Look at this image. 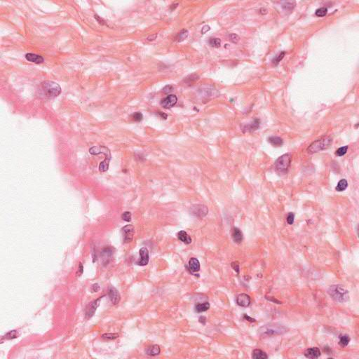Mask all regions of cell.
I'll return each instance as SVG.
<instances>
[{"label": "cell", "instance_id": "39", "mask_svg": "<svg viewBox=\"0 0 359 359\" xmlns=\"http://www.w3.org/2000/svg\"><path fill=\"white\" fill-rule=\"evenodd\" d=\"M230 39L231 40V42H232L233 43H237V42L239 41V37L238 36L237 34H234V33H232V34H231L230 35Z\"/></svg>", "mask_w": 359, "mask_h": 359}, {"label": "cell", "instance_id": "24", "mask_svg": "<svg viewBox=\"0 0 359 359\" xmlns=\"http://www.w3.org/2000/svg\"><path fill=\"white\" fill-rule=\"evenodd\" d=\"M351 338L348 335H342L339 336V344L342 347H346L348 345L349 342H350Z\"/></svg>", "mask_w": 359, "mask_h": 359}, {"label": "cell", "instance_id": "16", "mask_svg": "<svg viewBox=\"0 0 359 359\" xmlns=\"http://www.w3.org/2000/svg\"><path fill=\"white\" fill-rule=\"evenodd\" d=\"M26 60L30 61V62L36 63V64H40L42 63L44 61V58L42 56L37 55L34 53H27L25 55Z\"/></svg>", "mask_w": 359, "mask_h": 359}, {"label": "cell", "instance_id": "22", "mask_svg": "<svg viewBox=\"0 0 359 359\" xmlns=\"http://www.w3.org/2000/svg\"><path fill=\"white\" fill-rule=\"evenodd\" d=\"M252 357L254 359H265L268 358V356L267 355V354L264 352V351L261 350V349H254L253 351H252Z\"/></svg>", "mask_w": 359, "mask_h": 359}, {"label": "cell", "instance_id": "41", "mask_svg": "<svg viewBox=\"0 0 359 359\" xmlns=\"http://www.w3.org/2000/svg\"><path fill=\"white\" fill-rule=\"evenodd\" d=\"M173 86H171V85H167V86H166L164 89H163V91L166 93H171V92L173 91Z\"/></svg>", "mask_w": 359, "mask_h": 359}, {"label": "cell", "instance_id": "5", "mask_svg": "<svg viewBox=\"0 0 359 359\" xmlns=\"http://www.w3.org/2000/svg\"><path fill=\"white\" fill-rule=\"evenodd\" d=\"M292 156L289 153L281 156L275 161V168L280 173H285L290 166Z\"/></svg>", "mask_w": 359, "mask_h": 359}, {"label": "cell", "instance_id": "35", "mask_svg": "<svg viewBox=\"0 0 359 359\" xmlns=\"http://www.w3.org/2000/svg\"><path fill=\"white\" fill-rule=\"evenodd\" d=\"M131 218H132V215H131V212H129V211L124 212L121 215V219H123V220H124L126 222H131Z\"/></svg>", "mask_w": 359, "mask_h": 359}, {"label": "cell", "instance_id": "28", "mask_svg": "<svg viewBox=\"0 0 359 359\" xmlns=\"http://www.w3.org/2000/svg\"><path fill=\"white\" fill-rule=\"evenodd\" d=\"M188 34L189 32L187 30H181L180 32H179V34H178V37H177V40H178V42H181L185 40L187 37L188 36Z\"/></svg>", "mask_w": 359, "mask_h": 359}, {"label": "cell", "instance_id": "26", "mask_svg": "<svg viewBox=\"0 0 359 359\" xmlns=\"http://www.w3.org/2000/svg\"><path fill=\"white\" fill-rule=\"evenodd\" d=\"M18 337H19V333H18V332L17 331V330H11V331H9V332H7V333L4 335L3 337H2V339H13L18 338Z\"/></svg>", "mask_w": 359, "mask_h": 359}, {"label": "cell", "instance_id": "25", "mask_svg": "<svg viewBox=\"0 0 359 359\" xmlns=\"http://www.w3.org/2000/svg\"><path fill=\"white\" fill-rule=\"evenodd\" d=\"M347 187H348V183H347L346 180L342 179L339 181L338 184H337L336 187H335V190L337 192H343L347 188Z\"/></svg>", "mask_w": 359, "mask_h": 359}, {"label": "cell", "instance_id": "27", "mask_svg": "<svg viewBox=\"0 0 359 359\" xmlns=\"http://www.w3.org/2000/svg\"><path fill=\"white\" fill-rule=\"evenodd\" d=\"M295 6V2H285L282 4L283 9L285 11H291L293 10V9Z\"/></svg>", "mask_w": 359, "mask_h": 359}, {"label": "cell", "instance_id": "43", "mask_svg": "<svg viewBox=\"0 0 359 359\" xmlns=\"http://www.w3.org/2000/svg\"><path fill=\"white\" fill-rule=\"evenodd\" d=\"M211 30V27H210L209 25H204V27H202V30H201V34H204L206 33L208 31H209V30Z\"/></svg>", "mask_w": 359, "mask_h": 359}, {"label": "cell", "instance_id": "34", "mask_svg": "<svg viewBox=\"0 0 359 359\" xmlns=\"http://www.w3.org/2000/svg\"><path fill=\"white\" fill-rule=\"evenodd\" d=\"M285 51H282V52H281V53H278L277 56H275V58L273 59L272 62H273L274 63H275V64H278V63H279L280 61L283 58H284V56H285Z\"/></svg>", "mask_w": 359, "mask_h": 359}, {"label": "cell", "instance_id": "29", "mask_svg": "<svg viewBox=\"0 0 359 359\" xmlns=\"http://www.w3.org/2000/svg\"><path fill=\"white\" fill-rule=\"evenodd\" d=\"M209 44L214 48H218L220 46L221 40L218 38H211L209 39Z\"/></svg>", "mask_w": 359, "mask_h": 359}, {"label": "cell", "instance_id": "12", "mask_svg": "<svg viewBox=\"0 0 359 359\" xmlns=\"http://www.w3.org/2000/svg\"><path fill=\"white\" fill-rule=\"evenodd\" d=\"M237 303L238 306L242 307H248L251 303V298L248 295L241 293L237 297Z\"/></svg>", "mask_w": 359, "mask_h": 359}, {"label": "cell", "instance_id": "10", "mask_svg": "<svg viewBox=\"0 0 359 359\" xmlns=\"http://www.w3.org/2000/svg\"><path fill=\"white\" fill-rule=\"evenodd\" d=\"M177 101H178V98L176 96L169 95L166 98L163 99L161 102V105L165 109H169V108L173 107L177 103Z\"/></svg>", "mask_w": 359, "mask_h": 359}, {"label": "cell", "instance_id": "2", "mask_svg": "<svg viewBox=\"0 0 359 359\" xmlns=\"http://www.w3.org/2000/svg\"><path fill=\"white\" fill-rule=\"evenodd\" d=\"M288 328L279 323H269L263 325L258 330L261 336H274L283 335L287 332Z\"/></svg>", "mask_w": 359, "mask_h": 359}, {"label": "cell", "instance_id": "1", "mask_svg": "<svg viewBox=\"0 0 359 359\" xmlns=\"http://www.w3.org/2000/svg\"><path fill=\"white\" fill-rule=\"evenodd\" d=\"M328 292L335 301L343 303L347 302L349 299V291L341 285H330Z\"/></svg>", "mask_w": 359, "mask_h": 359}, {"label": "cell", "instance_id": "47", "mask_svg": "<svg viewBox=\"0 0 359 359\" xmlns=\"http://www.w3.org/2000/svg\"><path fill=\"white\" fill-rule=\"evenodd\" d=\"M95 18H96L97 20L98 21V22H99V23H100V24H102V25H104V24H105V21H104V20L102 19V18L99 17V16H95Z\"/></svg>", "mask_w": 359, "mask_h": 359}, {"label": "cell", "instance_id": "14", "mask_svg": "<svg viewBox=\"0 0 359 359\" xmlns=\"http://www.w3.org/2000/svg\"><path fill=\"white\" fill-rule=\"evenodd\" d=\"M259 124H260L259 119H255L253 120V121L250 122V124L245 125V126H244V128H243L244 133H246V132L247 133L248 132H253L255 131H256V130L259 128Z\"/></svg>", "mask_w": 359, "mask_h": 359}, {"label": "cell", "instance_id": "6", "mask_svg": "<svg viewBox=\"0 0 359 359\" xmlns=\"http://www.w3.org/2000/svg\"><path fill=\"white\" fill-rule=\"evenodd\" d=\"M105 296V295H103V296L99 297L98 299H96V300L92 302L91 304H89V306L86 308V318H87V319L91 318L92 316L95 314L97 309H98L99 305H100L101 299H102Z\"/></svg>", "mask_w": 359, "mask_h": 359}, {"label": "cell", "instance_id": "18", "mask_svg": "<svg viewBox=\"0 0 359 359\" xmlns=\"http://www.w3.org/2000/svg\"><path fill=\"white\" fill-rule=\"evenodd\" d=\"M160 352H161L160 346L159 345H157V344H154V345L149 346V347H147V349H146V350H145L146 354H147V355H148V356H155L159 355Z\"/></svg>", "mask_w": 359, "mask_h": 359}, {"label": "cell", "instance_id": "46", "mask_svg": "<svg viewBox=\"0 0 359 359\" xmlns=\"http://www.w3.org/2000/svg\"><path fill=\"white\" fill-rule=\"evenodd\" d=\"M199 322L201 323H202L203 325H205V322H206V318H205V316H201L199 318Z\"/></svg>", "mask_w": 359, "mask_h": 359}, {"label": "cell", "instance_id": "30", "mask_svg": "<svg viewBox=\"0 0 359 359\" xmlns=\"http://www.w3.org/2000/svg\"><path fill=\"white\" fill-rule=\"evenodd\" d=\"M119 334L117 333H105L102 336L103 339H107V340H114L119 337Z\"/></svg>", "mask_w": 359, "mask_h": 359}, {"label": "cell", "instance_id": "8", "mask_svg": "<svg viewBox=\"0 0 359 359\" xmlns=\"http://www.w3.org/2000/svg\"><path fill=\"white\" fill-rule=\"evenodd\" d=\"M191 212L194 216L202 218L209 212V209L204 205H194L191 208Z\"/></svg>", "mask_w": 359, "mask_h": 359}, {"label": "cell", "instance_id": "23", "mask_svg": "<svg viewBox=\"0 0 359 359\" xmlns=\"http://www.w3.org/2000/svg\"><path fill=\"white\" fill-rule=\"evenodd\" d=\"M195 311L197 313H201L206 311L210 309V304L209 302H204L203 304H197L195 306Z\"/></svg>", "mask_w": 359, "mask_h": 359}, {"label": "cell", "instance_id": "21", "mask_svg": "<svg viewBox=\"0 0 359 359\" xmlns=\"http://www.w3.org/2000/svg\"><path fill=\"white\" fill-rule=\"evenodd\" d=\"M269 143L274 147H281L283 145V140L281 138L278 136H271L268 138Z\"/></svg>", "mask_w": 359, "mask_h": 359}, {"label": "cell", "instance_id": "32", "mask_svg": "<svg viewBox=\"0 0 359 359\" xmlns=\"http://www.w3.org/2000/svg\"><path fill=\"white\" fill-rule=\"evenodd\" d=\"M348 147H349L347 145L344 146V147H339L338 150H337L336 152H335V155H337V157H342V156H344L346 153L347 150H348Z\"/></svg>", "mask_w": 359, "mask_h": 359}, {"label": "cell", "instance_id": "31", "mask_svg": "<svg viewBox=\"0 0 359 359\" xmlns=\"http://www.w3.org/2000/svg\"><path fill=\"white\" fill-rule=\"evenodd\" d=\"M328 13V9L325 8V7H321V8L318 9L316 11L315 14L316 16H318V17H323V16H325Z\"/></svg>", "mask_w": 359, "mask_h": 359}, {"label": "cell", "instance_id": "44", "mask_svg": "<svg viewBox=\"0 0 359 359\" xmlns=\"http://www.w3.org/2000/svg\"><path fill=\"white\" fill-rule=\"evenodd\" d=\"M244 318L245 320H246L248 321H250V322H256V319H254V318L250 317V316H248L247 314H244Z\"/></svg>", "mask_w": 359, "mask_h": 359}, {"label": "cell", "instance_id": "33", "mask_svg": "<svg viewBox=\"0 0 359 359\" xmlns=\"http://www.w3.org/2000/svg\"><path fill=\"white\" fill-rule=\"evenodd\" d=\"M131 118L136 121H141L143 119V115L141 112H137L131 115Z\"/></svg>", "mask_w": 359, "mask_h": 359}, {"label": "cell", "instance_id": "19", "mask_svg": "<svg viewBox=\"0 0 359 359\" xmlns=\"http://www.w3.org/2000/svg\"><path fill=\"white\" fill-rule=\"evenodd\" d=\"M178 238L180 241L185 244H190L192 243V238L185 231H180L178 233Z\"/></svg>", "mask_w": 359, "mask_h": 359}, {"label": "cell", "instance_id": "15", "mask_svg": "<svg viewBox=\"0 0 359 359\" xmlns=\"http://www.w3.org/2000/svg\"><path fill=\"white\" fill-rule=\"evenodd\" d=\"M231 237H232V239L235 243L240 244V243L242 242L244 236H243L242 231L239 229L237 227H234L232 229V231H231Z\"/></svg>", "mask_w": 359, "mask_h": 359}, {"label": "cell", "instance_id": "13", "mask_svg": "<svg viewBox=\"0 0 359 359\" xmlns=\"http://www.w3.org/2000/svg\"><path fill=\"white\" fill-rule=\"evenodd\" d=\"M304 355L307 358L316 359L320 357L321 352L319 348H318V347H311V348L307 349L304 351Z\"/></svg>", "mask_w": 359, "mask_h": 359}, {"label": "cell", "instance_id": "7", "mask_svg": "<svg viewBox=\"0 0 359 359\" xmlns=\"http://www.w3.org/2000/svg\"><path fill=\"white\" fill-rule=\"evenodd\" d=\"M123 235H124V241L126 244L131 243L133 241V235L135 234V229L133 225L128 224L122 228Z\"/></svg>", "mask_w": 359, "mask_h": 359}, {"label": "cell", "instance_id": "11", "mask_svg": "<svg viewBox=\"0 0 359 359\" xmlns=\"http://www.w3.org/2000/svg\"><path fill=\"white\" fill-rule=\"evenodd\" d=\"M108 296L110 297V301L113 304H117L121 299V295L119 292L114 286H110L108 290Z\"/></svg>", "mask_w": 359, "mask_h": 359}, {"label": "cell", "instance_id": "36", "mask_svg": "<svg viewBox=\"0 0 359 359\" xmlns=\"http://www.w3.org/2000/svg\"><path fill=\"white\" fill-rule=\"evenodd\" d=\"M198 78L199 77H198L197 75H190V76L186 78L185 79V82H186L187 83H188L189 84L192 85V84H193V82L197 81V80L199 79Z\"/></svg>", "mask_w": 359, "mask_h": 359}, {"label": "cell", "instance_id": "37", "mask_svg": "<svg viewBox=\"0 0 359 359\" xmlns=\"http://www.w3.org/2000/svg\"><path fill=\"white\" fill-rule=\"evenodd\" d=\"M287 223L290 225H291L294 223V220H295V214L293 212H289L288 215L287 216Z\"/></svg>", "mask_w": 359, "mask_h": 359}, {"label": "cell", "instance_id": "20", "mask_svg": "<svg viewBox=\"0 0 359 359\" xmlns=\"http://www.w3.org/2000/svg\"><path fill=\"white\" fill-rule=\"evenodd\" d=\"M112 250L111 248H105L103 250L102 252H101V256H102L103 261L104 264H107L108 263H109L111 257H112Z\"/></svg>", "mask_w": 359, "mask_h": 359}, {"label": "cell", "instance_id": "42", "mask_svg": "<svg viewBox=\"0 0 359 359\" xmlns=\"http://www.w3.org/2000/svg\"><path fill=\"white\" fill-rule=\"evenodd\" d=\"M84 272V267H83V264L82 263L79 264V268H78V271L77 272V275L78 276H80Z\"/></svg>", "mask_w": 359, "mask_h": 359}, {"label": "cell", "instance_id": "48", "mask_svg": "<svg viewBox=\"0 0 359 359\" xmlns=\"http://www.w3.org/2000/svg\"><path fill=\"white\" fill-rule=\"evenodd\" d=\"M159 114L160 115V117H161L162 119H163V118H164V119H167V117H168V115H167L166 114H164V113H162V112H159Z\"/></svg>", "mask_w": 359, "mask_h": 359}, {"label": "cell", "instance_id": "45", "mask_svg": "<svg viewBox=\"0 0 359 359\" xmlns=\"http://www.w3.org/2000/svg\"><path fill=\"white\" fill-rule=\"evenodd\" d=\"M157 37V34H154L150 35V36H149L147 38V41H149V42H152V41H154V40H155Z\"/></svg>", "mask_w": 359, "mask_h": 359}, {"label": "cell", "instance_id": "4", "mask_svg": "<svg viewBox=\"0 0 359 359\" xmlns=\"http://www.w3.org/2000/svg\"><path fill=\"white\" fill-rule=\"evenodd\" d=\"M42 89L46 96L49 98H55L61 93V88L56 82L45 81L41 84Z\"/></svg>", "mask_w": 359, "mask_h": 359}, {"label": "cell", "instance_id": "17", "mask_svg": "<svg viewBox=\"0 0 359 359\" xmlns=\"http://www.w3.org/2000/svg\"><path fill=\"white\" fill-rule=\"evenodd\" d=\"M188 267L189 269H190L191 271H192V272H198V271H199L201 266L199 259L195 258V257L191 258L190 259V261H189Z\"/></svg>", "mask_w": 359, "mask_h": 359}, {"label": "cell", "instance_id": "3", "mask_svg": "<svg viewBox=\"0 0 359 359\" xmlns=\"http://www.w3.org/2000/svg\"><path fill=\"white\" fill-rule=\"evenodd\" d=\"M332 140L331 138L324 137L311 143L307 148V152L309 154H314L321 152L329 147L332 145Z\"/></svg>", "mask_w": 359, "mask_h": 359}, {"label": "cell", "instance_id": "38", "mask_svg": "<svg viewBox=\"0 0 359 359\" xmlns=\"http://www.w3.org/2000/svg\"><path fill=\"white\" fill-rule=\"evenodd\" d=\"M231 266L234 270L236 271V272H237V274H239L240 266H239V263H238V262H233V263H231Z\"/></svg>", "mask_w": 359, "mask_h": 359}, {"label": "cell", "instance_id": "9", "mask_svg": "<svg viewBox=\"0 0 359 359\" xmlns=\"http://www.w3.org/2000/svg\"><path fill=\"white\" fill-rule=\"evenodd\" d=\"M140 253V259L136 262V264L138 266H146L149 263L150 260V256H149V251L147 248L143 247L139 251Z\"/></svg>", "mask_w": 359, "mask_h": 359}, {"label": "cell", "instance_id": "40", "mask_svg": "<svg viewBox=\"0 0 359 359\" xmlns=\"http://www.w3.org/2000/svg\"><path fill=\"white\" fill-rule=\"evenodd\" d=\"M100 285H99L98 283H94V284L92 285L91 287V292H97L100 290Z\"/></svg>", "mask_w": 359, "mask_h": 359}]
</instances>
